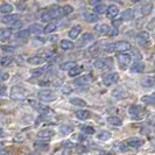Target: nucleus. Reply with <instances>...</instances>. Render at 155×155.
<instances>
[{
	"mask_svg": "<svg viewBox=\"0 0 155 155\" xmlns=\"http://www.w3.org/2000/svg\"><path fill=\"white\" fill-rule=\"evenodd\" d=\"M26 96H27V92L22 86L14 85L11 89V98L14 101H22L26 98Z\"/></svg>",
	"mask_w": 155,
	"mask_h": 155,
	"instance_id": "1",
	"label": "nucleus"
},
{
	"mask_svg": "<svg viewBox=\"0 0 155 155\" xmlns=\"http://www.w3.org/2000/svg\"><path fill=\"white\" fill-rule=\"evenodd\" d=\"M117 60L119 63V67L123 70L127 69V67L131 64L132 61V56L128 54H118L117 55Z\"/></svg>",
	"mask_w": 155,
	"mask_h": 155,
	"instance_id": "2",
	"label": "nucleus"
},
{
	"mask_svg": "<svg viewBox=\"0 0 155 155\" xmlns=\"http://www.w3.org/2000/svg\"><path fill=\"white\" fill-rule=\"evenodd\" d=\"M39 98L45 103L54 101L56 99V93L51 90H41L39 92Z\"/></svg>",
	"mask_w": 155,
	"mask_h": 155,
	"instance_id": "3",
	"label": "nucleus"
},
{
	"mask_svg": "<svg viewBox=\"0 0 155 155\" xmlns=\"http://www.w3.org/2000/svg\"><path fill=\"white\" fill-rule=\"evenodd\" d=\"M118 81H119V75L117 72H110V74L105 75L103 77V83L106 86L113 85V84H116Z\"/></svg>",
	"mask_w": 155,
	"mask_h": 155,
	"instance_id": "4",
	"label": "nucleus"
},
{
	"mask_svg": "<svg viewBox=\"0 0 155 155\" xmlns=\"http://www.w3.org/2000/svg\"><path fill=\"white\" fill-rule=\"evenodd\" d=\"M128 113L133 117V119H141V116L145 113V110L140 105H132L128 110Z\"/></svg>",
	"mask_w": 155,
	"mask_h": 155,
	"instance_id": "5",
	"label": "nucleus"
},
{
	"mask_svg": "<svg viewBox=\"0 0 155 155\" xmlns=\"http://www.w3.org/2000/svg\"><path fill=\"white\" fill-rule=\"evenodd\" d=\"M135 40H137V43L139 46H146L149 40H150V36H149V33L146 31H140L139 34L135 36Z\"/></svg>",
	"mask_w": 155,
	"mask_h": 155,
	"instance_id": "6",
	"label": "nucleus"
},
{
	"mask_svg": "<svg viewBox=\"0 0 155 155\" xmlns=\"http://www.w3.org/2000/svg\"><path fill=\"white\" fill-rule=\"evenodd\" d=\"M125 146H127L128 148H139L140 146L143 145V140L138 139V138H133V139H127L124 142Z\"/></svg>",
	"mask_w": 155,
	"mask_h": 155,
	"instance_id": "7",
	"label": "nucleus"
},
{
	"mask_svg": "<svg viewBox=\"0 0 155 155\" xmlns=\"http://www.w3.org/2000/svg\"><path fill=\"white\" fill-rule=\"evenodd\" d=\"M93 40V35L91 33H84L83 35H82V38L78 40L77 43H76V47H83L85 46L87 42H90V41H92Z\"/></svg>",
	"mask_w": 155,
	"mask_h": 155,
	"instance_id": "8",
	"label": "nucleus"
},
{
	"mask_svg": "<svg viewBox=\"0 0 155 155\" xmlns=\"http://www.w3.org/2000/svg\"><path fill=\"white\" fill-rule=\"evenodd\" d=\"M33 105H34V107H35V110L36 111H39L40 113H42V114H46V116H48V114H53L54 113V111L50 109V107H48V106H46V105H42V104H34V103H31Z\"/></svg>",
	"mask_w": 155,
	"mask_h": 155,
	"instance_id": "9",
	"label": "nucleus"
},
{
	"mask_svg": "<svg viewBox=\"0 0 155 155\" xmlns=\"http://www.w3.org/2000/svg\"><path fill=\"white\" fill-rule=\"evenodd\" d=\"M55 135V132L53 130H50V128H47V130H42V131H40L38 133V138L41 140H49L51 139Z\"/></svg>",
	"mask_w": 155,
	"mask_h": 155,
	"instance_id": "10",
	"label": "nucleus"
},
{
	"mask_svg": "<svg viewBox=\"0 0 155 155\" xmlns=\"http://www.w3.org/2000/svg\"><path fill=\"white\" fill-rule=\"evenodd\" d=\"M91 81H92V75H90V74H86V75L82 76V77L76 78V79L74 81V83H75L76 85H84V84H87V83H90Z\"/></svg>",
	"mask_w": 155,
	"mask_h": 155,
	"instance_id": "11",
	"label": "nucleus"
},
{
	"mask_svg": "<svg viewBox=\"0 0 155 155\" xmlns=\"http://www.w3.org/2000/svg\"><path fill=\"white\" fill-rule=\"evenodd\" d=\"M110 29H111V28H110L107 25H105V23L97 25V26L94 27V31H96V33H97L98 35H109Z\"/></svg>",
	"mask_w": 155,
	"mask_h": 155,
	"instance_id": "12",
	"label": "nucleus"
},
{
	"mask_svg": "<svg viewBox=\"0 0 155 155\" xmlns=\"http://www.w3.org/2000/svg\"><path fill=\"white\" fill-rule=\"evenodd\" d=\"M130 70H131V72L141 74V72H143V71H145V63L140 62V61H138V62H134L132 65H131Z\"/></svg>",
	"mask_w": 155,
	"mask_h": 155,
	"instance_id": "13",
	"label": "nucleus"
},
{
	"mask_svg": "<svg viewBox=\"0 0 155 155\" xmlns=\"http://www.w3.org/2000/svg\"><path fill=\"white\" fill-rule=\"evenodd\" d=\"M131 49V45L127 42V41H119V42H116V50L117 51H128Z\"/></svg>",
	"mask_w": 155,
	"mask_h": 155,
	"instance_id": "14",
	"label": "nucleus"
},
{
	"mask_svg": "<svg viewBox=\"0 0 155 155\" xmlns=\"http://www.w3.org/2000/svg\"><path fill=\"white\" fill-rule=\"evenodd\" d=\"M152 9H153V5H152L150 2H148V4H145V5H142V6L139 8V16H146V15H148V14L152 12Z\"/></svg>",
	"mask_w": 155,
	"mask_h": 155,
	"instance_id": "15",
	"label": "nucleus"
},
{
	"mask_svg": "<svg viewBox=\"0 0 155 155\" xmlns=\"http://www.w3.org/2000/svg\"><path fill=\"white\" fill-rule=\"evenodd\" d=\"M18 21V15L16 14H11V15H5L1 18V22L6 25H13Z\"/></svg>",
	"mask_w": 155,
	"mask_h": 155,
	"instance_id": "16",
	"label": "nucleus"
},
{
	"mask_svg": "<svg viewBox=\"0 0 155 155\" xmlns=\"http://www.w3.org/2000/svg\"><path fill=\"white\" fill-rule=\"evenodd\" d=\"M134 18H135V13H134L133 9H126L121 14V19L125 20V21H131Z\"/></svg>",
	"mask_w": 155,
	"mask_h": 155,
	"instance_id": "17",
	"label": "nucleus"
},
{
	"mask_svg": "<svg viewBox=\"0 0 155 155\" xmlns=\"http://www.w3.org/2000/svg\"><path fill=\"white\" fill-rule=\"evenodd\" d=\"M106 14H107V16H109L110 19H114V18L119 14V8L117 7L116 5H111V6H109V8H107Z\"/></svg>",
	"mask_w": 155,
	"mask_h": 155,
	"instance_id": "18",
	"label": "nucleus"
},
{
	"mask_svg": "<svg viewBox=\"0 0 155 155\" xmlns=\"http://www.w3.org/2000/svg\"><path fill=\"white\" fill-rule=\"evenodd\" d=\"M81 31H82V27H81L79 25L74 26L69 31V38L70 39H76L78 35L81 34Z\"/></svg>",
	"mask_w": 155,
	"mask_h": 155,
	"instance_id": "19",
	"label": "nucleus"
},
{
	"mask_svg": "<svg viewBox=\"0 0 155 155\" xmlns=\"http://www.w3.org/2000/svg\"><path fill=\"white\" fill-rule=\"evenodd\" d=\"M12 36V29L11 28H2L0 31V40L1 41H6Z\"/></svg>",
	"mask_w": 155,
	"mask_h": 155,
	"instance_id": "20",
	"label": "nucleus"
},
{
	"mask_svg": "<svg viewBox=\"0 0 155 155\" xmlns=\"http://www.w3.org/2000/svg\"><path fill=\"white\" fill-rule=\"evenodd\" d=\"M27 62L29 63V64H34V65H40V64H42V63L45 62V58L42 57V56H31L28 58V61Z\"/></svg>",
	"mask_w": 155,
	"mask_h": 155,
	"instance_id": "21",
	"label": "nucleus"
},
{
	"mask_svg": "<svg viewBox=\"0 0 155 155\" xmlns=\"http://www.w3.org/2000/svg\"><path fill=\"white\" fill-rule=\"evenodd\" d=\"M76 118L79 120H86L90 118V112L87 110H78L76 112Z\"/></svg>",
	"mask_w": 155,
	"mask_h": 155,
	"instance_id": "22",
	"label": "nucleus"
},
{
	"mask_svg": "<svg viewBox=\"0 0 155 155\" xmlns=\"http://www.w3.org/2000/svg\"><path fill=\"white\" fill-rule=\"evenodd\" d=\"M107 123L110 125H113V126H121L123 125V120H121V118H119V117L117 116H110L107 118Z\"/></svg>",
	"mask_w": 155,
	"mask_h": 155,
	"instance_id": "23",
	"label": "nucleus"
},
{
	"mask_svg": "<svg viewBox=\"0 0 155 155\" xmlns=\"http://www.w3.org/2000/svg\"><path fill=\"white\" fill-rule=\"evenodd\" d=\"M71 154V147L63 146V147L56 149L54 152V155H70Z\"/></svg>",
	"mask_w": 155,
	"mask_h": 155,
	"instance_id": "24",
	"label": "nucleus"
},
{
	"mask_svg": "<svg viewBox=\"0 0 155 155\" xmlns=\"http://www.w3.org/2000/svg\"><path fill=\"white\" fill-rule=\"evenodd\" d=\"M83 18L85 19L87 22H96L98 20V15H96L92 12H85L83 14Z\"/></svg>",
	"mask_w": 155,
	"mask_h": 155,
	"instance_id": "25",
	"label": "nucleus"
},
{
	"mask_svg": "<svg viewBox=\"0 0 155 155\" xmlns=\"http://www.w3.org/2000/svg\"><path fill=\"white\" fill-rule=\"evenodd\" d=\"M60 47H61V49H63V50H70V49H72L75 47V45L70 40H62L61 43H60Z\"/></svg>",
	"mask_w": 155,
	"mask_h": 155,
	"instance_id": "26",
	"label": "nucleus"
},
{
	"mask_svg": "<svg viewBox=\"0 0 155 155\" xmlns=\"http://www.w3.org/2000/svg\"><path fill=\"white\" fill-rule=\"evenodd\" d=\"M84 70L83 67H81V65H76V67H74L71 70H69V76L70 77H76L78 76L79 74H82V71Z\"/></svg>",
	"mask_w": 155,
	"mask_h": 155,
	"instance_id": "27",
	"label": "nucleus"
},
{
	"mask_svg": "<svg viewBox=\"0 0 155 155\" xmlns=\"http://www.w3.org/2000/svg\"><path fill=\"white\" fill-rule=\"evenodd\" d=\"M28 31H29L31 34H41L45 29L40 25H38V23H34V25H31V27L28 28Z\"/></svg>",
	"mask_w": 155,
	"mask_h": 155,
	"instance_id": "28",
	"label": "nucleus"
},
{
	"mask_svg": "<svg viewBox=\"0 0 155 155\" xmlns=\"http://www.w3.org/2000/svg\"><path fill=\"white\" fill-rule=\"evenodd\" d=\"M12 11H13V6H12L11 4L4 2V4L0 6V12H1L2 14H9Z\"/></svg>",
	"mask_w": 155,
	"mask_h": 155,
	"instance_id": "29",
	"label": "nucleus"
},
{
	"mask_svg": "<svg viewBox=\"0 0 155 155\" xmlns=\"http://www.w3.org/2000/svg\"><path fill=\"white\" fill-rule=\"evenodd\" d=\"M154 76H147V77H145L142 79V85L145 86V87H150V86L154 85Z\"/></svg>",
	"mask_w": 155,
	"mask_h": 155,
	"instance_id": "30",
	"label": "nucleus"
},
{
	"mask_svg": "<svg viewBox=\"0 0 155 155\" xmlns=\"http://www.w3.org/2000/svg\"><path fill=\"white\" fill-rule=\"evenodd\" d=\"M101 47L98 43H94L93 46H91L89 48V53H90V55H92V56L101 54Z\"/></svg>",
	"mask_w": 155,
	"mask_h": 155,
	"instance_id": "31",
	"label": "nucleus"
},
{
	"mask_svg": "<svg viewBox=\"0 0 155 155\" xmlns=\"http://www.w3.org/2000/svg\"><path fill=\"white\" fill-rule=\"evenodd\" d=\"M70 103H71L72 105H75V106H79V107L86 106V101H83V99H81V98H77V97L71 98V99H70Z\"/></svg>",
	"mask_w": 155,
	"mask_h": 155,
	"instance_id": "32",
	"label": "nucleus"
},
{
	"mask_svg": "<svg viewBox=\"0 0 155 155\" xmlns=\"http://www.w3.org/2000/svg\"><path fill=\"white\" fill-rule=\"evenodd\" d=\"M74 131V127L71 126V125H62L61 127H60V132L62 135H68L70 133Z\"/></svg>",
	"mask_w": 155,
	"mask_h": 155,
	"instance_id": "33",
	"label": "nucleus"
},
{
	"mask_svg": "<svg viewBox=\"0 0 155 155\" xmlns=\"http://www.w3.org/2000/svg\"><path fill=\"white\" fill-rule=\"evenodd\" d=\"M34 147L39 149V150H47L49 145L46 141H36V142H34Z\"/></svg>",
	"mask_w": 155,
	"mask_h": 155,
	"instance_id": "34",
	"label": "nucleus"
},
{
	"mask_svg": "<svg viewBox=\"0 0 155 155\" xmlns=\"http://www.w3.org/2000/svg\"><path fill=\"white\" fill-rule=\"evenodd\" d=\"M141 101H143L145 104L148 105H155V94H149V96H143Z\"/></svg>",
	"mask_w": 155,
	"mask_h": 155,
	"instance_id": "35",
	"label": "nucleus"
},
{
	"mask_svg": "<svg viewBox=\"0 0 155 155\" xmlns=\"http://www.w3.org/2000/svg\"><path fill=\"white\" fill-rule=\"evenodd\" d=\"M107 8L106 7V5L105 4H98V5H96L94 6V12L96 13H98V14H103V13H106L107 12Z\"/></svg>",
	"mask_w": 155,
	"mask_h": 155,
	"instance_id": "36",
	"label": "nucleus"
},
{
	"mask_svg": "<svg viewBox=\"0 0 155 155\" xmlns=\"http://www.w3.org/2000/svg\"><path fill=\"white\" fill-rule=\"evenodd\" d=\"M93 65H94V68H97V69H104V68L107 65V62H106L105 58H99V60L94 61Z\"/></svg>",
	"mask_w": 155,
	"mask_h": 155,
	"instance_id": "37",
	"label": "nucleus"
},
{
	"mask_svg": "<svg viewBox=\"0 0 155 155\" xmlns=\"http://www.w3.org/2000/svg\"><path fill=\"white\" fill-rule=\"evenodd\" d=\"M57 29V23H48L46 26V28H45V31H43V33L45 34H50V33H53V31H55Z\"/></svg>",
	"mask_w": 155,
	"mask_h": 155,
	"instance_id": "38",
	"label": "nucleus"
},
{
	"mask_svg": "<svg viewBox=\"0 0 155 155\" xmlns=\"http://www.w3.org/2000/svg\"><path fill=\"white\" fill-rule=\"evenodd\" d=\"M77 64L75 62H72V61H69V62H64L62 63L61 65H60V69L61 70H71L74 67H76Z\"/></svg>",
	"mask_w": 155,
	"mask_h": 155,
	"instance_id": "39",
	"label": "nucleus"
},
{
	"mask_svg": "<svg viewBox=\"0 0 155 155\" xmlns=\"http://www.w3.org/2000/svg\"><path fill=\"white\" fill-rule=\"evenodd\" d=\"M81 132L84 133V134H94L96 133V130L91 127V126H81Z\"/></svg>",
	"mask_w": 155,
	"mask_h": 155,
	"instance_id": "40",
	"label": "nucleus"
},
{
	"mask_svg": "<svg viewBox=\"0 0 155 155\" xmlns=\"http://www.w3.org/2000/svg\"><path fill=\"white\" fill-rule=\"evenodd\" d=\"M28 35H29V31L28 29H23V31H20L16 33L15 38L18 40H23L26 38H28Z\"/></svg>",
	"mask_w": 155,
	"mask_h": 155,
	"instance_id": "41",
	"label": "nucleus"
},
{
	"mask_svg": "<svg viewBox=\"0 0 155 155\" xmlns=\"http://www.w3.org/2000/svg\"><path fill=\"white\" fill-rule=\"evenodd\" d=\"M12 61H13V57H11V56H2L1 60H0V65L1 67H6Z\"/></svg>",
	"mask_w": 155,
	"mask_h": 155,
	"instance_id": "42",
	"label": "nucleus"
},
{
	"mask_svg": "<svg viewBox=\"0 0 155 155\" xmlns=\"http://www.w3.org/2000/svg\"><path fill=\"white\" fill-rule=\"evenodd\" d=\"M97 138L99 140H103V141H106V140H109L111 138V134L109 132H106V131H103V132L97 134Z\"/></svg>",
	"mask_w": 155,
	"mask_h": 155,
	"instance_id": "43",
	"label": "nucleus"
},
{
	"mask_svg": "<svg viewBox=\"0 0 155 155\" xmlns=\"http://www.w3.org/2000/svg\"><path fill=\"white\" fill-rule=\"evenodd\" d=\"M104 51H106V53H114L117 51L116 50V42L114 43H107L106 46H104Z\"/></svg>",
	"mask_w": 155,
	"mask_h": 155,
	"instance_id": "44",
	"label": "nucleus"
},
{
	"mask_svg": "<svg viewBox=\"0 0 155 155\" xmlns=\"http://www.w3.org/2000/svg\"><path fill=\"white\" fill-rule=\"evenodd\" d=\"M1 50L2 53H13L15 50V47L12 46H1Z\"/></svg>",
	"mask_w": 155,
	"mask_h": 155,
	"instance_id": "45",
	"label": "nucleus"
},
{
	"mask_svg": "<svg viewBox=\"0 0 155 155\" xmlns=\"http://www.w3.org/2000/svg\"><path fill=\"white\" fill-rule=\"evenodd\" d=\"M49 68H46V69H34L31 70V75L33 76H40V75H42L43 72H45V70H48Z\"/></svg>",
	"mask_w": 155,
	"mask_h": 155,
	"instance_id": "46",
	"label": "nucleus"
},
{
	"mask_svg": "<svg viewBox=\"0 0 155 155\" xmlns=\"http://www.w3.org/2000/svg\"><path fill=\"white\" fill-rule=\"evenodd\" d=\"M64 12H65V16L71 14L72 12H74V8L71 7L70 5H67V6H64Z\"/></svg>",
	"mask_w": 155,
	"mask_h": 155,
	"instance_id": "47",
	"label": "nucleus"
},
{
	"mask_svg": "<svg viewBox=\"0 0 155 155\" xmlns=\"http://www.w3.org/2000/svg\"><path fill=\"white\" fill-rule=\"evenodd\" d=\"M123 22V19H117V20H113L112 21V27H114V28H118L120 25Z\"/></svg>",
	"mask_w": 155,
	"mask_h": 155,
	"instance_id": "48",
	"label": "nucleus"
},
{
	"mask_svg": "<svg viewBox=\"0 0 155 155\" xmlns=\"http://www.w3.org/2000/svg\"><path fill=\"white\" fill-rule=\"evenodd\" d=\"M86 152V148L84 146H76V153L81 154V153H84Z\"/></svg>",
	"mask_w": 155,
	"mask_h": 155,
	"instance_id": "49",
	"label": "nucleus"
},
{
	"mask_svg": "<svg viewBox=\"0 0 155 155\" xmlns=\"http://www.w3.org/2000/svg\"><path fill=\"white\" fill-rule=\"evenodd\" d=\"M8 78H9V74H7V72H2V74H1V76H0V79H1L2 82L7 81Z\"/></svg>",
	"mask_w": 155,
	"mask_h": 155,
	"instance_id": "50",
	"label": "nucleus"
},
{
	"mask_svg": "<svg viewBox=\"0 0 155 155\" xmlns=\"http://www.w3.org/2000/svg\"><path fill=\"white\" fill-rule=\"evenodd\" d=\"M109 35H111V36H116V35H118V31H117V28H114V27H112V28L110 29Z\"/></svg>",
	"mask_w": 155,
	"mask_h": 155,
	"instance_id": "51",
	"label": "nucleus"
},
{
	"mask_svg": "<svg viewBox=\"0 0 155 155\" xmlns=\"http://www.w3.org/2000/svg\"><path fill=\"white\" fill-rule=\"evenodd\" d=\"M101 0H89V4L90 5H93V6H96V5H98V4H101Z\"/></svg>",
	"mask_w": 155,
	"mask_h": 155,
	"instance_id": "52",
	"label": "nucleus"
},
{
	"mask_svg": "<svg viewBox=\"0 0 155 155\" xmlns=\"http://www.w3.org/2000/svg\"><path fill=\"white\" fill-rule=\"evenodd\" d=\"M13 27L14 28H21L22 27V22L21 21H16V22L13 23Z\"/></svg>",
	"mask_w": 155,
	"mask_h": 155,
	"instance_id": "53",
	"label": "nucleus"
},
{
	"mask_svg": "<svg viewBox=\"0 0 155 155\" xmlns=\"http://www.w3.org/2000/svg\"><path fill=\"white\" fill-rule=\"evenodd\" d=\"M71 91H72V90L70 89V86H65V87L63 89V91H62V92H63V93H67V94H68V93H70V92H71Z\"/></svg>",
	"mask_w": 155,
	"mask_h": 155,
	"instance_id": "54",
	"label": "nucleus"
},
{
	"mask_svg": "<svg viewBox=\"0 0 155 155\" xmlns=\"http://www.w3.org/2000/svg\"><path fill=\"white\" fill-rule=\"evenodd\" d=\"M99 155H114L111 152H99Z\"/></svg>",
	"mask_w": 155,
	"mask_h": 155,
	"instance_id": "55",
	"label": "nucleus"
},
{
	"mask_svg": "<svg viewBox=\"0 0 155 155\" xmlns=\"http://www.w3.org/2000/svg\"><path fill=\"white\" fill-rule=\"evenodd\" d=\"M49 41H56V40H57V36H56V35H54V36H51V38H49Z\"/></svg>",
	"mask_w": 155,
	"mask_h": 155,
	"instance_id": "56",
	"label": "nucleus"
},
{
	"mask_svg": "<svg viewBox=\"0 0 155 155\" xmlns=\"http://www.w3.org/2000/svg\"><path fill=\"white\" fill-rule=\"evenodd\" d=\"M4 93H5V86L2 85L1 86V96H4Z\"/></svg>",
	"mask_w": 155,
	"mask_h": 155,
	"instance_id": "57",
	"label": "nucleus"
},
{
	"mask_svg": "<svg viewBox=\"0 0 155 155\" xmlns=\"http://www.w3.org/2000/svg\"><path fill=\"white\" fill-rule=\"evenodd\" d=\"M132 1H134V2H137V1H139V0H132Z\"/></svg>",
	"mask_w": 155,
	"mask_h": 155,
	"instance_id": "58",
	"label": "nucleus"
},
{
	"mask_svg": "<svg viewBox=\"0 0 155 155\" xmlns=\"http://www.w3.org/2000/svg\"><path fill=\"white\" fill-rule=\"evenodd\" d=\"M57 1H64V0H57Z\"/></svg>",
	"mask_w": 155,
	"mask_h": 155,
	"instance_id": "59",
	"label": "nucleus"
},
{
	"mask_svg": "<svg viewBox=\"0 0 155 155\" xmlns=\"http://www.w3.org/2000/svg\"><path fill=\"white\" fill-rule=\"evenodd\" d=\"M28 155H35V154H28Z\"/></svg>",
	"mask_w": 155,
	"mask_h": 155,
	"instance_id": "60",
	"label": "nucleus"
}]
</instances>
